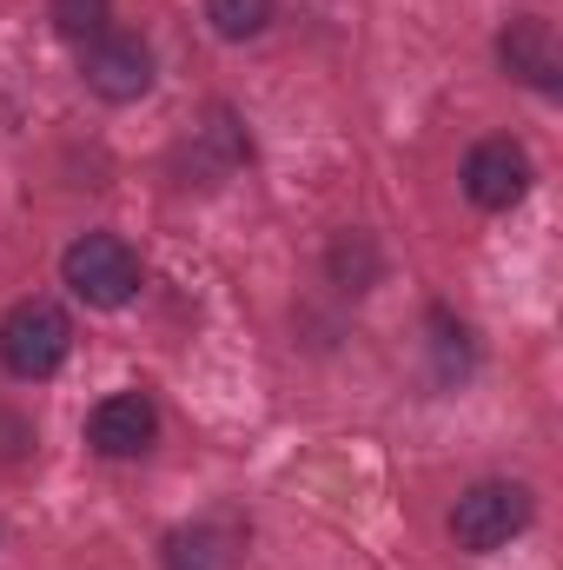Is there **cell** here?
<instances>
[{"label":"cell","mask_w":563,"mask_h":570,"mask_svg":"<svg viewBox=\"0 0 563 570\" xmlns=\"http://www.w3.org/2000/svg\"><path fill=\"white\" fill-rule=\"evenodd\" d=\"M80 80L107 100V107H134L152 94V47L127 27H107L100 40L80 47Z\"/></svg>","instance_id":"cell-4"},{"label":"cell","mask_w":563,"mask_h":570,"mask_svg":"<svg viewBox=\"0 0 563 570\" xmlns=\"http://www.w3.org/2000/svg\"><path fill=\"white\" fill-rule=\"evenodd\" d=\"M531 193V153L517 140H477L464 153V199L484 206V213H511L517 199Z\"/></svg>","instance_id":"cell-5"},{"label":"cell","mask_w":563,"mask_h":570,"mask_svg":"<svg viewBox=\"0 0 563 570\" xmlns=\"http://www.w3.org/2000/svg\"><path fill=\"white\" fill-rule=\"evenodd\" d=\"M60 279L67 292L80 298V305H93V312H120V305H134L140 298V253H134V239H120V233H80L67 253H60Z\"/></svg>","instance_id":"cell-1"},{"label":"cell","mask_w":563,"mask_h":570,"mask_svg":"<svg viewBox=\"0 0 563 570\" xmlns=\"http://www.w3.org/2000/svg\"><path fill=\"white\" fill-rule=\"evenodd\" d=\"M332 279L345 285V292H372V279H378V246L365 233H338L332 239Z\"/></svg>","instance_id":"cell-9"},{"label":"cell","mask_w":563,"mask_h":570,"mask_svg":"<svg viewBox=\"0 0 563 570\" xmlns=\"http://www.w3.org/2000/svg\"><path fill=\"white\" fill-rule=\"evenodd\" d=\"M152 438H159V412L146 392H113L87 412V444L100 458H140V451H152Z\"/></svg>","instance_id":"cell-7"},{"label":"cell","mask_w":563,"mask_h":570,"mask_svg":"<svg viewBox=\"0 0 563 570\" xmlns=\"http://www.w3.org/2000/svg\"><path fill=\"white\" fill-rule=\"evenodd\" d=\"M47 20H53V33H60V40L87 47V40H100V33L113 27V0H53V7H47Z\"/></svg>","instance_id":"cell-8"},{"label":"cell","mask_w":563,"mask_h":570,"mask_svg":"<svg viewBox=\"0 0 563 570\" xmlns=\"http://www.w3.org/2000/svg\"><path fill=\"white\" fill-rule=\"evenodd\" d=\"M67 352H73V318L53 305V298H20V305H7V318H0V365L13 372V379H53L60 365H67Z\"/></svg>","instance_id":"cell-2"},{"label":"cell","mask_w":563,"mask_h":570,"mask_svg":"<svg viewBox=\"0 0 563 570\" xmlns=\"http://www.w3.org/2000/svg\"><path fill=\"white\" fill-rule=\"evenodd\" d=\"M206 20L219 40H259L273 27V0H206Z\"/></svg>","instance_id":"cell-10"},{"label":"cell","mask_w":563,"mask_h":570,"mask_svg":"<svg viewBox=\"0 0 563 570\" xmlns=\"http://www.w3.org/2000/svg\"><path fill=\"white\" fill-rule=\"evenodd\" d=\"M524 524H531V491H524V484H504V478H484V484H471V491L451 504V544L471 551V558H491V551L511 544Z\"/></svg>","instance_id":"cell-3"},{"label":"cell","mask_w":563,"mask_h":570,"mask_svg":"<svg viewBox=\"0 0 563 570\" xmlns=\"http://www.w3.org/2000/svg\"><path fill=\"white\" fill-rule=\"evenodd\" d=\"M497 60H504V73H517V80L537 87V94H557L563 87L557 27H551L544 13H517V20L497 33Z\"/></svg>","instance_id":"cell-6"}]
</instances>
